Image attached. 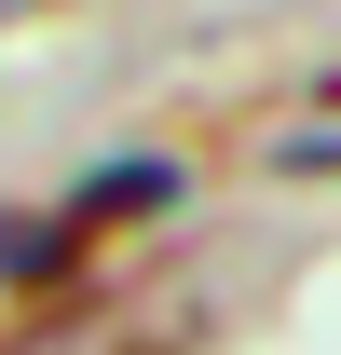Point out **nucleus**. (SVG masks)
Instances as JSON below:
<instances>
[{
  "label": "nucleus",
  "instance_id": "nucleus-1",
  "mask_svg": "<svg viewBox=\"0 0 341 355\" xmlns=\"http://www.w3.org/2000/svg\"><path fill=\"white\" fill-rule=\"evenodd\" d=\"M191 178H177V150H110V164L69 191V232H110V219H150V205H177Z\"/></svg>",
  "mask_w": 341,
  "mask_h": 355
}]
</instances>
